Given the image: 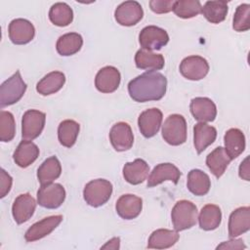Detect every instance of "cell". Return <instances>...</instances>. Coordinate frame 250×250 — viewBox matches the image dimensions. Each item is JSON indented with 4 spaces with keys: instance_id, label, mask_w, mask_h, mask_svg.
Segmentation results:
<instances>
[{
    "instance_id": "3957f363",
    "label": "cell",
    "mask_w": 250,
    "mask_h": 250,
    "mask_svg": "<svg viewBox=\"0 0 250 250\" xmlns=\"http://www.w3.org/2000/svg\"><path fill=\"white\" fill-rule=\"evenodd\" d=\"M112 189V184L105 179L92 180L86 184L83 189V197L88 205L100 207L109 200Z\"/></svg>"
},
{
    "instance_id": "44dd1931",
    "label": "cell",
    "mask_w": 250,
    "mask_h": 250,
    "mask_svg": "<svg viewBox=\"0 0 250 250\" xmlns=\"http://www.w3.org/2000/svg\"><path fill=\"white\" fill-rule=\"evenodd\" d=\"M217 138V130L215 127L205 122L196 123L193 127V145L198 154L203 152L207 146L212 145Z\"/></svg>"
},
{
    "instance_id": "f546056e",
    "label": "cell",
    "mask_w": 250,
    "mask_h": 250,
    "mask_svg": "<svg viewBox=\"0 0 250 250\" xmlns=\"http://www.w3.org/2000/svg\"><path fill=\"white\" fill-rule=\"evenodd\" d=\"M65 83V76L61 71L46 74L36 85V91L42 96H48L60 91Z\"/></svg>"
},
{
    "instance_id": "1f68e13d",
    "label": "cell",
    "mask_w": 250,
    "mask_h": 250,
    "mask_svg": "<svg viewBox=\"0 0 250 250\" xmlns=\"http://www.w3.org/2000/svg\"><path fill=\"white\" fill-rule=\"evenodd\" d=\"M197 219L200 229L204 230H213L221 224L222 211L218 205L207 204L202 207Z\"/></svg>"
},
{
    "instance_id": "7c38bea8",
    "label": "cell",
    "mask_w": 250,
    "mask_h": 250,
    "mask_svg": "<svg viewBox=\"0 0 250 250\" xmlns=\"http://www.w3.org/2000/svg\"><path fill=\"white\" fill-rule=\"evenodd\" d=\"M9 38L16 45L29 43L35 35L33 24L25 19H15L9 23Z\"/></svg>"
},
{
    "instance_id": "7402d4cb",
    "label": "cell",
    "mask_w": 250,
    "mask_h": 250,
    "mask_svg": "<svg viewBox=\"0 0 250 250\" xmlns=\"http://www.w3.org/2000/svg\"><path fill=\"white\" fill-rule=\"evenodd\" d=\"M38 156V146L33 142L27 140H22L19 144L13 154L15 163L21 168H26L29 165H31L37 159Z\"/></svg>"
},
{
    "instance_id": "277c9868",
    "label": "cell",
    "mask_w": 250,
    "mask_h": 250,
    "mask_svg": "<svg viewBox=\"0 0 250 250\" xmlns=\"http://www.w3.org/2000/svg\"><path fill=\"white\" fill-rule=\"evenodd\" d=\"M26 84L22 80L21 72L16 71L0 86V106L3 108L18 103L26 91Z\"/></svg>"
},
{
    "instance_id": "83f0119b",
    "label": "cell",
    "mask_w": 250,
    "mask_h": 250,
    "mask_svg": "<svg viewBox=\"0 0 250 250\" xmlns=\"http://www.w3.org/2000/svg\"><path fill=\"white\" fill-rule=\"evenodd\" d=\"M179 233L177 230L158 229L151 232L148 241L147 248L149 249H166L176 244L179 240Z\"/></svg>"
},
{
    "instance_id": "484cf974",
    "label": "cell",
    "mask_w": 250,
    "mask_h": 250,
    "mask_svg": "<svg viewBox=\"0 0 250 250\" xmlns=\"http://www.w3.org/2000/svg\"><path fill=\"white\" fill-rule=\"evenodd\" d=\"M187 187L192 194L196 196H203L209 192L211 181L205 172L199 169H192L188 174Z\"/></svg>"
},
{
    "instance_id": "9c48e42d",
    "label": "cell",
    "mask_w": 250,
    "mask_h": 250,
    "mask_svg": "<svg viewBox=\"0 0 250 250\" xmlns=\"http://www.w3.org/2000/svg\"><path fill=\"white\" fill-rule=\"evenodd\" d=\"M208 62L200 56L187 57L180 63L181 74L188 80H201L208 74Z\"/></svg>"
},
{
    "instance_id": "ab89813d",
    "label": "cell",
    "mask_w": 250,
    "mask_h": 250,
    "mask_svg": "<svg viewBox=\"0 0 250 250\" xmlns=\"http://www.w3.org/2000/svg\"><path fill=\"white\" fill-rule=\"evenodd\" d=\"M12 184H13L12 177L4 169H1L0 170V197L1 198L5 197L7 193H9L12 188Z\"/></svg>"
},
{
    "instance_id": "836d02e7",
    "label": "cell",
    "mask_w": 250,
    "mask_h": 250,
    "mask_svg": "<svg viewBox=\"0 0 250 250\" xmlns=\"http://www.w3.org/2000/svg\"><path fill=\"white\" fill-rule=\"evenodd\" d=\"M229 7L226 1H207L201 9L202 15L211 23H220L225 21Z\"/></svg>"
},
{
    "instance_id": "6da1fadb",
    "label": "cell",
    "mask_w": 250,
    "mask_h": 250,
    "mask_svg": "<svg viewBox=\"0 0 250 250\" xmlns=\"http://www.w3.org/2000/svg\"><path fill=\"white\" fill-rule=\"evenodd\" d=\"M166 89V77L156 71H146L128 83L129 96L138 103L159 101L164 97Z\"/></svg>"
},
{
    "instance_id": "f35d334b",
    "label": "cell",
    "mask_w": 250,
    "mask_h": 250,
    "mask_svg": "<svg viewBox=\"0 0 250 250\" xmlns=\"http://www.w3.org/2000/svg\"><path fill=\"white\" fill-rule=\"evenodd\" d=\"M175 1L173 0H151L149 7L155 14H166L173 11Z\"/></svg>"
},
{
    "instance_id": "9a60e30c",
    "label": "cell",
    "mask_w": 250,
    "mask_h": 250,
    "mask_svg": "<svg viewBox=\"0 0 250 250\" xmlns=\"http://www.w3.org/2000/svg\"><path fill=\"white\" fill-rule=\"evenodd\" d=\"M121 80L119 70L111 65L101 68L95 77V86L98 91L109 94L117 90Z\"/></svg>"
},
{
    "instance_id": "4316f807",
    "label": "cell",
    "mask_w": 250,
    "mask_h": 250,
    "mask_svg": "<svg viewBox=\"0 0 250 250\" xmlns=\"http://www.w3.org/2000/svg\"><path fill=\"white\" fill-rule=\"evenodd\" d=\"M231 159L223 146L216 147L206 157V165L216 178H221L226 172Z\"/></svg>"
},
{
    "instance_id": "ac0fdd59",
    "label": "cell",
    "mask_w": 250,
    "mask_h": 250,
    "mask_svg": "<svg viewBox=\"0 0 250 250\" xmlns=\"http://www.w3.org/2000/svg\"><path fill=\"white\" fill-rule=\"evenodd\" d=\"M189 109L195 120L200 122H212L217 116L215 103L206 97H197L191 100Z\"/></svg>"
},
{
    "instance_id": "30bf717a",
    "label": "cell",
    "mask_w": 250,
    "mask_h": 250,
    "mask_svg": "<svg viewBox=\"0 0 250 250\" xmlns=\"http://www.w3.org/2000/svg\"><path fill=\"white\" fill-rule=\"evenodd\" d=\"M144 17V11L141 4L137 1H125L117 6L114 12V18L117 23L123 26H133L137 24Z\"/></svg>"
},
{
    "instance_id": "d6a6232c",
    "label": "cell",
    "mask_w": 250,
    "mask_h": 250,
    "mask_svg": "<svg viewBox=\"0 0 250 250\" xmlns=\"http://www.w3.org/2000/svg\"><path fill=\"white\" fill-rule=\"evenodd\" d=\"M80 126L76 121L72 119L62 121L58 127V139L60 144L65 147H71L76 142Z\"/></svg>"
},
{
    "instance_id": "4fadbf2b",
    "label": "cell",
    "mask_w": 250,
    "mask_h": 250,
    "mask_svg": "<svg viewBox=\"0 0 250 250\" xmlns=\"http://www.w3.org/2000/svg\"><path fill=\"white\" fill-rule=\"evenodd\" d=\"M62 215H54L34 223L24 233L25 241L33 242L47 236L62 223Z\"/></svg>"
},
{
    "instance_id": "4dcf8cb0",
    "label": "cell",
    "mask_w": 250,
    "mask_h": 250,
    "mask_svg": "<svg viewBox=\"0 0 250 250\" xmlns=\"http://www.w3.org/2000/svg\"><path fill=\"white\" fill-rule=\"evenodd\" d=\"M82 45V36L76 32H69L59 37L56 44V49L61 56L67 57L79 52Z\"/></svg>"
},
{
    "instance_id": "cb8c5ba5",
    "label": "cell",
    "mask_w": 250,
    "mask_h": 250,
    "mask_svg": "<svg viewBox=\"0 0 250 250\" xmlns=\"http://www.w3.org/2000/svg\"><path fill=\"white\" fill-rule=\"evenodd\" d=\"M224 143V148L231 160L238 157L245 149V136L237 128H230L226 132Z\"/></svg>"
},
{
    "instance_id": "e0dca14e",
    "label": "cell",
    "mask_w": 250,
    "mask_h": 250,
    "mask_svg": "<svg viewBox=\"0 0 250 250\" xmlns=\"http://www.w3.org/2000/svg\"><path fill=\"white\" fill-rule=\"evenodd\" d=\"M181 171L172 163L157 164L151 171L147 179V188H153L160 185L164 181H171L175 185L178 184L181 178Z\"/></svg>"
},
{
    "instance_id": "f1b7e54d",
    "label": "cell",
    "mask_w": 250,
    "mask_h": 250,
    "mask_svg": "<svg viewBox=\"0 0 250 250\" xmlns=\"http://www.w3.org/2000/svg\"><path fill=\"white\" fill-rule=\"evenodd\" d=\"M62 174V165L58 157L51 156L45 159L37 170V179L41 185L53 183Z\"/></svg>"
},
{
    "instance_id": "b9f144b4",
    "label": "cell",
    "mask_w": 250,
    "mask_h": 250,
    "mask_svg": "<svg viewBox=\"0 0 250 250\" xmlns=\"http://www.w3.org/2000/svg\"><path fill=\"white\" fill-rule=\"evenodd\" d=\"M238 175L242 180L250 181V168H249V157L248 156L239 165Z\"/></svg>"
},
{
    "instance_id": "74e56055",
    "label": "cell",
    "mask_w": 250,
    "mask_h": 250,
    "mask_svg": "<svg viewBox=\"0 0 250 250\" xmlns=\"http://www.w3.org/2000/svg\"><path fill=\"white\" fill-rule=\"evenodd\" d=\"M232 28L235 31L243 32L250 28V5L247 3L240 4L234 13Z\"/></svg>"
},
{
    "instance_id": "8fae6325",
    "label": "cell",
    "mask_w": 250,
    "mask_h": 250,
    "mask_svg": "<svg viewBox=\"0 0 250 250\" xmlns=\"http://www.w3.org/2000/svg\"><path fill=\"white\" fill-rule=\"evenodd\" d=\"M109 141L116 151L130 149L134 144V136L130 125L126 122L115 123L109 131Z\"/></svg>"
},
{
    "instance_id": "ba28073f",
    "label": "cell",
    "mask_w": 250,
    "mask_h": 250,
    "mask_svg": "<svg viewBox=\"0 0 250 250\" xmlns=\"http://www.w3.org/2000/svg\"><path fill=\"white\" fill-rule=\"evenodd\" d=\"M169 41L167 31L155 25L144 27L139 34V43L142 49L153 51L160 50Z\"/></svg>"
},
{
    "instance_id": "60d3db41",
    "label": "cell",
    "mask_w": 250,
    "mask_h": 250,
    "mask_svg": "<svg viewBox=\"0 0 250 250\" xmlns=\"http://www.w3.org/2000/svg\"><path fill=\"white\" fill-rule=\"evenodd\" d=\"M246 245L242 239L230 238L229 241H225L217 246V249H245Z\"/></svg>"
},
{
    "instance_id": "7bdbcfd3",
    "label": "cell",
    "mask_w": 250,
    "mask_h": 250,
    "mask_svg": "<svg viewBox=\"0 0 250 250\" xmlns=\"http://www.w3.org/2000/svg\"><path fill=\"white\" fill-rule=\"evenodd\" d=\"M120 247V238L119 237H113L110 240H108L104 246H102V249H119Z\"/></svg>"
},
{
    "instance_id": "d6986e66",
    "label": "cell",
    "mask_w": 250,
    "mask_h": 250,
    "mask_svg": "<svg viewBox=\"0 0 250 250\" xmlns=\"http://www.w3.org/2000/svg\"><path fill=\"white\" fill-rule=\"evenodd\" d=\"M143 209V200L135 194L121 195L115 204V210L118 216L124 220H133L137 218Z\"/></svg>"
},
{
    "instance_id": "ffe728a7",
    "label": "cell",
    "mask_w": 250,
    "mask_h": 250,
    "mask_svg": "<svg viewBox=\"0 0 250 250\" xmlns=\"http://www.w3.org/2000/svg\"><path fill=\"white\" fill-rule=\"evenodd\" d=\"M250 229V208L238 207L233 210L229 218V236L235 238Z\"/></svg>"
},
{
    "instance_id": "e575fe53",
    "label": "cell",
    "mask_w": 250,
    "mask_h": 250,
    "mask_svg": "<svg viewBox=\"0 0 250 250\" xmlns=\"http://www.w3.org/2000/svg\"><path fill=\"white\" fill-rule=\"evenodd\" d=\"M49 19L57 26H67L73 20V11L66 3L58 2L50 8Z\"/></svg>"
},
{
    "instance_id": "52a82bcc",
    "label": "cell",
    "mask_w": 250,
    "mask_h": 250,
    "mask_svg": "<svg viewBox=\"0 0 250 250\" xmlns=\"http://www.w3.org/2000/svg\"><path fill=\"white\" fill-rule=\"evenodd\" d=\"M46 121V114L37 109L26 110L21 119L22 140L32 141L42 133Z\"/></svg>"
},
{
    "instance_id": "d590c367",
    "label": "cell",
    "mask_w": 250,
    "mask_h": 250,
    "mask_svg": "<svg viewBox=\"0 0 250 250\" xmlns=\"http://www.w3.org/2000/svg\"><path fill=\"white\" fill-rule=\"evenodd\" d=\"M201 3L198 0H179L175 1L173 12L181 19H190L201 13Z\"/></svg>"
},
{
    "instance_id": "d4e9b609",
    "label": "cell",
    "mask_w": 250,
    "mask_h": 250,
    "mask_svg": "<svg viewBox=\"0 0 250 250\" xmlns=\"http://www.w3.org/2000/svg\"><path fill=\"white\" fill-rule=\"evenodd\" d=\"M135 63L140 69L155 71L164 67L165 60L161 54H155L152 51L140 49L135 55Z\"/></svg>"
},
{
    "instance_id": "8d00e7d4",
    "label": "cell",
    "mask_w": 250,
    "mask_h": 250,
    "mask_svg": "<svg viewBox=\"0 0 250 250\" xmlns=\"http://www.w3.org/2000/svg\"><path fill=\"white\" fill-rule=\"evenodd\" d=\"M16 135V123L14 115L10 111H0V141L10 142Z\"/></svg>"
},
{
    "instance_id": "603a6c76",
    "label": "cell",
    "mask_w": 250,
    "mask_h": 250,
    "mask_svg": "<svg viewBox=\"0 0 250 250\" xmlns=\"http://www.w3.org/2000/svg\"><path fill=\"white\" fill-rule=\"evenodd\" d=\"M148 172V164L141 158H137L132 162H127L123 166V177L125 181L131 185L142 184L146 179Z\"/></svg>"
},
{
    "instance_id": "5bb4252c",
    "label": "cell",
    "mask_w": 250,
    "mask_h": 250,
    "mask_svg": "<svg viewBox=\"0 0 250 250\" xmlns=\"http://www.w3.org/2000/svg\"><path fill=\"white\" fill-rule=\"evenodd\" d=\"M162 112L157 107L143 111L138 118V126L145 138H151L157 134L162 123Z\"/></svg>"
},
{
    "instance_id": "5b68a950",
    "label": "cell",
    "mask_w": 250,
    "mask_h": 250,
    "mask_svg": "<svg viewBox=\"0 0 250 250\" xmlns=\"http://www.w3.org/2000/svg\"><path fill=\"white\" fill-rule=\"evenodd\" d=\"M162 138L171 146H180L187 141V122L181 114H170L162 125Z\"/></svg>"
},
{
    "instance_id": "2e32d148",
    "label": "cell",
    "mask_w": 250,
    "mask_h": 250,
    "mask_svg": "<svg viewBox=\"0 0 250 250\" xmlns=\"http://www.w3.org/2000/svg\"><path fill=\"white\" fill-rule=\"evenodd\" d=\"M36 200L30 193H21L14 200L12 214L17 224L21 225L27 222L34 214Z\"/></svg>"
},
{
    "instance_id": "7a4b0ae2",
    "label": "cell",
    "mask_w": 250,
    "mask_h": 250,
    "mask_svg": "<svg viewBox=\"0 0 250 250\" xmlns=\"http://www.w3.org/2000/svg\"><path fill=\"white\" fill-rule=\"evenodd\" d=\"M198 218L197 207L188 200H179L171 211V220L175 230L182 231L192 228Z\"/></svg>"
},
{
    "instance_id": "8992f818",
    "label": "cell",
    "mask_w": 250,
    "mask_h": 250,
    "mask_svg": "<svg viewBox=\"0 0 250 250\" xmlns=\"http://www.w3.org/2000/svg\"><path fill=\"white\" fill-rule=\"evenodd\" d=\"M65 199V189L58 183L41 185L37 190V203L47 209L59 208Z\"/></svg>"
}]
</instances>
